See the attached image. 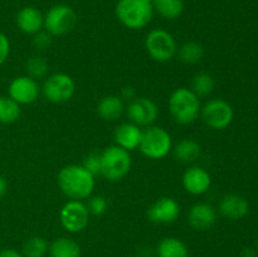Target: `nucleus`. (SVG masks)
<instances>
[{
	"mask_svg": "<svg viewBox=\"0 0 258 257\" xmlns=\"http://www.w3.org/2000/svg\"><path fill=\"white\" fill-rule=\"evenodd\" d=\"M60 190L71 199L82 201L90 198L95 189V176L78 164L63 166L57 176Z\"/></svg>",
	"mask_w": 258,
	"mask_h": 257,
	"instance_id": "f257e3e1",
	"label": "nucleus"
},
{
	"mask_svg": "<svg viewBox=\"0 0 258 257\" xmlns=\"http://www.w3.org/2000/svg\"><path fill=\"white\" fill-rule=\"evenodd\" d=\"M168 107L175 122L190 125L201 115V98L190 88H176L169 97Z\"/></svg>",
	"mask_w": 258,
	"mask_h": 257,
	"instance_id": "f03ea898",
	"label": "nucleus"
},
{
	"mask_svg": "<svg viewBox=\"0 0 258 257\" xmlns=\"http://www.w3.org/2000/svg\"><path fill=\"white\" fill-rule=\"evenodd\" d=\"M115 13L123 27L138 30L145 28L151 22L154 8L149 0H118Z\"/></svg>",
	"mask_w": 258,
	"mask_h": 257,
	"instance_id": "7ed1b4c3",
	"label": "nucleus"
},
{
	"mask_svg": "<svg viewBox=\"0 0 258 257\" xmlns=\"http://www.w3.org/2000/svg\"><path fill=\"white\" fill-rule=\"evenodd\" d=\"M130 151L111 145L101 153V175L110 181H120L130 173Z\"/></svg>",
	"mask_w": 258,
	"mask_h": 257,
	"instance_id": "20e7f679",
	"label": "nucleus"
},
{
	"mask_svg": "<svg viewBox=\"0 0 258 257\" xmlns=\"http://www.w3.org/2000/svg\"><path fill=\"white\" fill-rule=\"evenodd\" d=\"M139 149L146 158L159 160L170 153L173 149V140L165 128L151 125L143 130Z\"/></svg>",
	"mask_w": 258,
	"mask_h": 257,
	"instance_id": "39448f33",
	"label": "nucleus"
},
{
	"mask_svg": "<svg viewBox=\"0 0 258 257\" xmlns=\"http://www.w3.org/2000/svg\"><path fill=\"white\" fill-rule=\"evenodd\" d=\"M77 23V14L70 5L57 4L44 15V29L52 37H63L73 30Z\"/></svg>",
	"mask_w": 258,
	"mask_h": 257,
	"instance_id": "423d86ee",
	"label": "nucleus"
},
{
	"mask_svg": "<svg viewBox=\"0 0 258 257\" xmlns=\"http://www.w3.org/2000/svg\"><path fill=\"white\" fill-rule=\"evenodd\" d=\"M145 48L154 60L160 63L169 62L178 53L175 39L164 29H154L145 38Z\"/></svg>",
	"mask_w": 258,
	"mask_h": 257,
	"instance_id": "0eeeda50",
	"label": "nucleus"
},
{
	"mask_svg": "<svg viewBox=\"0 0 258 257\" xmlns=\"http://www.w3.org/2000/svg\"><path fill=\"white\" fill-rule=\"evenodd\" d=\"M201 116L208 127L213 130H224L233 121L234 111L227 101L213 98L202 107Z\"/></svg>",
	"mask_w": 258,
	"mask_h": 257,
	"instance_id": "6e6552de",
	"label": "nucleus"
},
{
	"mask_svg": "<svg viewBox=\"0 0 258 257\" xmlns=\"http://www.w3.org/2000/svg\"><path fill=\"white\" fill-rule=\"evenodd\" d=\"M43 95L52 103H64L73 97L76 83L67 73H54L48 76L43 85Z\"/></svg>",
	"mask_w": 258,
	"mask_h": 257,
	"instance_id": "1a4fd4ad",
	"label": "nucleus"
},
{
	"mask_svg": "<svg viewBox=\"0 0 258 257\" xmlns=\"http://www.w3.org/2000/svg\"><path fill=\"white\" fill-rule=\"evenodd\" d=\"M60 224L71 233L82 232L90 222V211L81 201L67 202L59 211Z\"/></svg>",
	"mask_w": 258,
	"mask_h": 257,
	"instance_id": "9d476101",
	"label": "nucleus"
},
{
	"mask_svg": "<svg viewBox=\"0 0 258 257\" xmlns=\"http://www.w3.org/2000/svg\"><path fill=\"white\" fill-rule=\"evenodd\" d=\"M126 113L130 122L140 126V127H148L156 121L159 116V108L153 100L146 97H136L130 101Z\"/></svg>",
	"mask_w": 258,
	"mask_h": 257,
	"instance_id": "9b49d317",
	"label": "nucleus"
},
{
	"mask_svg": "<svg viewBox=\"0 0 258 257\" xmlns=\"http://www.w3.org/2000/svg\"><path fill=\"white\" fill-rule=\"evenodd\" d=\"M8 93L18 105H30L39 97L40 87L29 76H19L10 82Z\"/></svg>",
	"mask_w": 258,
	"mask_h": 257,
	"instance_id": "f8f14e48",
	"label": "nucleus"
},
{
	"mask_svg": "<svg viewBox=\"0 0 258 257\" xmlns=\"http://www.w3.org/2000/svg\"><path fill=\"white\" fill-rule=\"evenodd\" d=\"M146 216L155 224L174 223L180 216V206L174 198L161 197L149 207Z\"/></svg>",
	"mask_w": 258,
	"mask_h": 257,
	"instance_id": "ddd939ff",
	"label": "nucleus"
},
{
	"mask_svg": "<svg viewBox=\"0 0 258 257\" xmlns=\"http://www.w3.org/2000/svg\"><path fill=\"white\" fill-rule=\"evenodd\" d=\"M183 186L193 196H202L207 193L212 185L211 174L201 166H190L183 174Z\"/></svg>",
	"mask_w": 258,
	"mask_h": 257,
	"instance_id": "4468645a",
	"label": "nucleus"
},
{
	"mask_svg": "<svg viewBox=\"0 0 258 257\" xmlns=\"http://www.w3.org/2000/svg\"><path fill=\"white\" fill-rule=\"evenodd\" d=\"M188 222L196 231H208L216 224L217 211L208 203H196L189 209Z\"/></svg>",
	"mask_w": 258,
	"mask_h": 257,
	"instance_id": "2eb2a0df",
	"label": "nucleus"
},
{
	"mask_svg": "<svg viewBox=\"0 0 258 257\" xmlns=\"http://www.w3.org/2000/svg\"><path fill=\"white\" fill-rule=\"evenodd\" d=\"M15 23L20 32L34 35L44 28V15L38 8L28 5L18 12Z\"/></svg>",
	"mask_w": 258,
	"mask_h": 257,
	"instance_id": "dca6fc26",
	"label": "nucleus"
},
{
	"mask_svg": "<svg viewBox=\"0 0 258 257\" xmlns=\"http://www.w3.org/2000/svg\"><path fill=\"white\" fill-rule=\"evenodd\" d=\"M141 135H143V130L140 126L128 121V122H122L118 125L113 136H115L116 145L127 151H133L139 149Z\"/></svg>",
	"mask_w": 258,
	"mask_h": 257,
	"instance_id": "f3484780",
	"label": "nucleus"
},
{
	"mask_svg": "<svg viewBox=\"0 0 258 257\" xmlns=\"http://www.w3.org/2000/svg\"><path fill=\"white\" fill-rule=\"evenodd\" d=\"M248 211V201L239 194H227L219 202V212L228 219L237 221L247 216Z\"/></svg>",
	"mask_w": 258,
	"mask_h": 257,
	"instance_id": "a211bd4d",
	"label": "nucleus"
},
{
	"mask_svg": "<svg viewBox=\"0 0 258 257\" xmlns=\"http://www.w3.org/2000/svg\"><path fill=\"white\" fill-rule=\"evenodd\" d=\"M125 105L122 98L116 95H108L101 98L97 105V113L102 120L105 121H116L121 117Z\"/></svg>",
	"mask_w": 258,
	"mask_h": 257,
	"instance_id": "6ab92c4d",
	"label": "nucleus"
},
{
	"mask_svg": "<svg viewBox=\"0 0 258 257\" xmlns=\"http://www.w3.org/2000/svg\"><path fill=\"white\" fill-rule=\"evenodd\" d=\"M171 150L176 160L184 164L193 163L202 155V146L193 139H183Z\"/></svg>",
	"mask_w": 258,
	"mask_h": 257,
	"instance_id": "aec40b11",
	"label": "nucleus"
},
{
	"mask_svg": "<svg viewBox=\"0 0 258 257\" xmlns=\"http://www.w3.org/2000/svg\"><path fill=\"white\" fill-rule=\"evenodd\" d=\"M158 257H189L186 244L175 237H165L156 247Z\"/></svg>",
	"mask_w": 258,
	"mask_h": 257,
	"instance_id": "412c9836",
	"label": "nucleus"
},
{
	"mask_svg": "<svg viewBox=\"0 0 258 257\" xmlns=\"http://www.w3.org/2000/svg\"><path fill=\"white\" fill-rule=\"evenodd\" d=\"M50 257H81V247L75 239L68 237H60L54 239L50 243L49 249Z\"/></svg>",
	"mask_w": 258,
	"mask_h": 257,
	"instance_id": "4be33fe9",
	"label": "nucleus"
},
{
	"mask_svg": "<svg viewBox=\"0 0 258 257\" xmlns=\"http://www.w3.org/2000/svg\"><path fill=\"white\" fill-rule=\"evenodd\" d=\"M154 12L164 19L173 20L180 17L184 12V0H153Z\"/></svg>",
	"mask_w": 258,
	"mask_h": 257,
	"instance_id": "5701e85b",
	"label": "nucleus"
},
{
	"mask_svg": "<svg viewBox=\"0 0 258 257\" xmlns=\"http://www.w3.org/2000/svg\"><path fill=\"white\" fill-rule=\"evenodd\" d=\"M179 59L185 65H197L201 62L204 57V48L201 43L198 42H185L184 44L178 48Z\"/></svg>",
	"mask_w": 258,
	"mask_h": 257,
	"instance_id": "b1692460",
	"label": "nucleus"
},
{
	"mask_svg": "<svg viewBox=\"0 0 258 257\" xmlns=\"http://www.w3.org/2000/svg\"><path fill=\"white\" fill-rule=\"evenodd\" d=\"M214 87H216V81L212 77V75H209L207 72H201L197 73L193 77L190 90L199 98H204L212 95V92L214 91Z\"/></svg>",
	"mask_w": 258,
	"mask_h": 257,
	"instance_id": "393cba45",
	"label": "nucleus"
},
{
	"mask_svg": "<svg viewBox=\"0 0 258 257\" xmlns=\"http://www.w3.org/2000/svg\"><path fill=\"white\" fill-rule=\"evenodd\" d=\"M20 105L9 96H0V123H13L19 120Z\"/></svg>",
	"mask_w": 258,
	"mask_h": 257,
	"instance_id": "a878e982",
	"label": "nucleus"
},
{
	"mask_svg": "<svg viewBox=\"0 0 258 257\" xmlns=\"http://www.w3.org/2000/svg\"><path fill=\"white\" fill-rule=\"evenodd\" d=\"M48 242L43 237L34 236L24 242L22 253L24 257H44L48 253Z\"/></svg>",
	"mask_w": 258,
	"mask_h": 257,
	"instance_id": "bb28decb",
	"label": "nucleus"
},
{
	"mask_svg": "<svg viewBox=\"0 0 258 257\" xmlns=\"http://www.w3.org/2000/svg\"><path fill=\"white\" fill-rule=\"evenodd\" d=\"M25 71H27V76L37 81L47 77L49 72V65L43 57L33 55L25 62Z\"/></svg>",
	"mask_w": 258,
	"mask_h": 257,
	"instance_id": "cd10ccee",
	"label": "nucleus"
},
{
	"mask_svg": "<svg viewBox=\"0 0 258 257\" xmlns=\"http://www.w3.org/2000/svg\"><path fill=\"white\" fill-rule=\"evenodd\" d=\"M82 166L85 169H87L93 176L101 174V154L91 153L83 160Z\"/></svg>",
	"mask_w": 258,
	"mask_h": 257,
	"instance_id": "c85d7f7f",
	"label": "nucleus"
},
{
	"mask_svg": "<svg viewBox=\"0 0 258 257\" xmlns=\"http://www.w3.org/2000/svg\"><path fill=\"white\" fill-rule=\"evenodd\" d=\"M107 199L103 196H96L90 199V204H88V211L90 214H95V216H101L107 211Z\"/></svg>",
	"mask_w": 258,
	"mask_h": 257,
	"instance_id": "c756f323",
	"label": "nucleus"
},
{
	"mask_svg": "<svg viewBox=\"0 0 258 257\" xmlns=\"http://www.w3.org/2000/svg\"><path fill=\"white\" fill-rule=\"evenodd\" d=\"M52 38L53 37L48 32L40 30L37 34L33 35V45L38 50H44L47 48H49V45L52 44Z\"/></svg>",
	"mask_w": 258,
	"mask_h": 257,
	"instance_id": "7c9ffc66",
	"label": "nucleus"
},
{
	"mask_svg": "<svg viewBox=\"0 0 258 257\" xmlns=\"http://www.w3.org/2000/svg\"><path fill=\"white\" fill-rule=\"evenodd\" d=\"M10 53V42L7 35L0 32V67L7 62Z\"/></svg>",
	"mask_w": 258,
	"mask_h": 257,
	"instance_id": "2f4dec72",
	"label": "nucleus"
},
{
	"mask_svg": "<svg viewBox=\"0 0 258 257\" xmlns=\"http://www.w3.org/2000/svg\"><path fill=\"white\" fill-rule=\"evenodd\" d=\"M0 257H24L22 252L14 248H4L0 251Z\"/></svg>",
	"mask_w": 258,
	"mask_h": 257,
	"instance_id": "473e14b6",
	"label": "nucleus"
},
{
	"mask_svg": "<svg viewBox=\"0 0 258 257\" xmlns=\"http://www.w3.org/2000/svg\"><path fill=\"white\" fill-rule=\"evenodd\" d=\"M8 191V181L7 179L3 175H0V199H3L5 197Z\"/></svg>",
	"mask_w": 258,
	"mask_h": 257,
	"instance_id": "72a5a7b5",
	"label": "nucleus"
},
{
	"mask_svg": "<svg viewBox=\"0 0 258 257\" xmlns=\"http://www.w3.org/2000/svg\"><path fill=\"white\" fill-rule=\"evenodd\" d=\"M122 98H127V100H134L135 98V91L133 87H125L122 90Z\"/></svg>",
	"mask_w": 258,
	"mask_h": 257,
	"instance_id": "f704fd0d",
	"label": "nucleus"
},
{
	"mask_svg": "<svg viewBox=\"0 0 258 257\" xmlns=\"http://www.w3.org/2000/svg\"><path fill=\"white\" fill-rule=\"evenodd\" d=\"M244 257H254V252L251 248H246L243 252Z\"/></svg>",
	"mask_w": 258,
	"mask_h": 257,
	"instance_id": "c9c22d12",
	"label": "nucleus"
},
{
	"mask_svg": "<svg viewBox=\"0 0 258 257\" xmlns=\"http://www.w3.org/2000/svg\"><path fill=\"white\" fill-rule=\"evenodd\" d=\"M149 2H153V0H149Z\"/></svg>",
	"mask_w": 258,
	"mask_h": 257,
	"instance_id": "e433bc0d",
	"label": "nucleus"
}]
</instances>
